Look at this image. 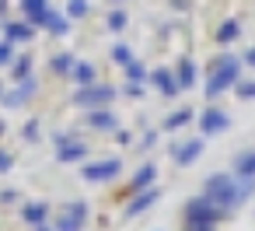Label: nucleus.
<instances>
[{
	"mask_svg": "<svg viewBox=\"0 0 255 231\" xmlns=\"http://www.w3.org/2000/svg\"><path fill=\"white\" fill-rule=\"evenodd\" d=\"M203 200H210L217 210H234L241 203V193H238V179L234 175H210L206 186H203Z\"/></svg>",
	"mask_w": 255,
	"mask_h": 231,
	"instance_id": "f257e3e1",
	"label": "nucleus"
},
{
	"mask_svg": "<svg viewBox=\"0 0 255 231\" xmlns=\"http://www.w3.org/2000/svg\"><path fill=\"white\" fill-rule=\"evenodd\" d=\"M238 70H241V63H238L234 56H220V60L213 63V70H210V84H206V95H210V98H217L220 91L234 88V84H238Z\"/></svg>",
	"mask_w": 255,
	"mask_h": 231,
	"instance_id": "f03ea898",
	"label": "nucleus"
},
{
	"mask_svg": "<svg viewBox=\"0 0 255 231\" xmlns=\"http://www.w3.org/2000/svg\"><path fill=\"white\" fill-rule=\"evenodd\" d=\"M84 221H88V207H84V203H70V207H63L60 217H56V231H81Z\"/></svg>",
	"mask_w": 255,
	"mask_h": 231,
	"instance_id": "7ed1b4c3",
	"label": "nucleus"
},
{
	"mask_svg": "<svg viewBox=\"0 0 255 231\" xmlns=\"http://www.w3.org/2000/svg\"><path fill=\"white\" fill-rule=\"evenodd\" d=\"M220 217H224V210H217V207H213L210 200H203V196L185 203V221H210V224H217Z\"/></svg>",
	"mask_w": 255,
	"mask_h": 231,
	"instance_id": "20e7f679",
	"label": "nucleus"
},
{
	"mask_svg": "<svg viewBox=\"0 0 255 231\" xmlns=\"http://www.w3.org/2000/svg\"><path fill=\"white\" fill-rule=\"evenodd\" d=\"M116 175H119V161H91V165H84L88 182H105V179H116Z\"/></svg>",
	"mask_w": 255,
	"mask_h": 231,
	"instance_id": "39448f33",
	"label": "nucleus"
},
{
	"mask_svg": "<svg viewBox=\"0 0 255 231\" xmlns=\"http://www.w3.org/2000/svg\"><path fill=\"white\" fill-rule=\"evenodd\" d=\"M109 98H116L112 88H95V84H88V88L77 91V102H81V105H105Z\"/></svg>",
	"mask_w": 255,
	"mask_h": 231,
	"instance_id": "423d86ee",
	"label": "nucleus"
},
{
	"mask_svg": "<svg viewBox=\"0 0 255 231\" xmlns=\"http://www.w3.org/2000/svg\"><path fill=\"white\" fill-rule=\"evenodd\" d=\"M199 126H203L206 133H220V130H227V126H231V116H227V112H220V109H206V112H203V119H199Z\"/></svg>",
	"mask_w": 255,
	"mask_h": 231,
	"instance_id": "0eeeda50",
	"label": "nucleus"
},
{
	"mask_svg": "<svg viewBox=\"0 0 255 231\" xmlns=\"http://www.w3.org/2000/svg\"><path fill=\"white\" fill-rule=\"evenodd\" d=\"M56 147H60V158L63 161H81L88 151H84V144H77V140H70V137H56Z\"/></svg>",
	"mask_w": 255,
	"mask_h": 231,
	"instance_id": "6e6552de",
	"label": "nucleus"
},
{
	"mask_svg": "<svg viewBox=\"0 0 255 231\" xmlns=\"http://www.w3.org/2000/svg\"><path fill=\"white\" fill-rule=\"evenodd\" d=\"M234 175L238 179H255V151H241L234 158Z\"/></svg>",
	"mask_w": 255,
	"mask_h": 231,
	"instance_id": "1a4fd4ad",
	"label": "nucleus"
},
{
	"mask_svg": "<svg viewBox=\"0 0 255 231\" xmlns=\"http://www.w3.org/2000/svg\"><path fill=\"white\" fill-rule=\"evenodd\" d=\"M25 14H28L32 25H42V28H46V18H49L46 0H25Z\"/></svg>",
	"mask_w": 255,
	"mask_h": 231,
	"instance_id": "9d476101",
	"label": "nucleus"
},
{
	"mask_svg": "<svg viewBox=\"0 0 255 231\" xmlns=\"http://www.w3.org/2000/svg\"><path fill=\"white\" fill-rule=\"evenodd\" d=\"M199 154H203V140H189V144H182V147L175 151V161H178V165H192Z\"/></svg>",
	"mask_w": 255,
	"mask_h": 231,
	"instance_id": "9b49d317",
	"label": "nucleus"
},
{
	"mask_svg": "<svg viewBox=\"0 0 255 231\" xmlns=\"http://www.w3.org/2000/svg\"><path fill=\"white\" fill-rule=\"evenodd\" d=\"M28 95H35V81H32V77H25V81H21V88H14V91L7 95V105H21Z\"/></svg>",
	"mask_w": 255,
	"mask_h": 231,
	"instance_id": "f8f14e48",
	"label": "nucleus"
},
{
	"mask_svg": "<svg viewBox=\"0 0 255 231\" xmlns=\"http://www.w3.org/2000/svg\"><path fill=\"white\" fill-rule=\"evenodd\" d=\"M70 77H74L77 84H84V88H88V84H95V67H91V63H74Z\"/></svg>",
	"mask_w": 255,
	"mask_h": 231,
	"instance_id": "ddd939ff",
	"label": "nucleus"
},
{
	"mask_svg": "<svg viewBox=\"0 0 255 231\" xmlns=\"http://www.w3.org/2000/svg\"><path fill=\"white\" fill-rule=\"evenodd\" d=\"M154 84H157L164 95H175V91H178V81H175L168 70H154Z\"/></svg>",
	"mask_w": 255,
	"mask_h": 231,
	"instance_id": "4468645a",
	"label": "nucleus"
},
{
	"mask_svg": "<svg viewBox=\"0 0 255 231\" xmlns=\"http://www.w3.org/2000/svg\"><path fill=\"white\" fill-rule=\"evenodd\" d=\"M88 123H91L95 130H116V116H112V112H91Z\"/></svg>",
	"mask_w": 255,
	"mask_h": 231,
	"instance_id": "2eb2a0df",
	"label": "nucleus"
},
{
	"mask_svg": "<svg viewBox=\"0 0 255 231\" xmlns=\"http://www.w3.org/2000/svg\"><path fill=\"white\" fill-rule=\"evenodd\" d=\"M7 39L11 42H25V39H32V28L28 25H7Z\"/></svg>",
	"mask_w": 255,
	"mask_h": 231,
	"instance_id": "dca6fc26",
	"label": "nucleus"
},
{
	"mask_svg": "<svg viewBox=\"0 0 255 231\" xmlns=\"http://www.w3.org/2000/svg\"><path fill=\"white\" fill-rule=\"evenodd\" d=\"M192 81H196V67H192V63L185 60V63L178 67V88H189Z\"/></svg>",
	"mask_w": 255,
	"mask_h": 231,
	"instance_id": "f3484780",
	"label": "nucleus"
},
{
	"mask_svg": "<svg viewBox=\"0 0 255 231\" xmlns=\"http://www.w3.org/2000/svg\"><path fill=\"white\" fill-rule=\"evenodd\" d=\"M154 175H157V172H154V165H143V168L136 172L133 186H136V189H143V186H150V182H154Z\"/></svg>",
	"mask_w": 255,
	"mask_h": 231,
	"instance_id": "a211bd4d",
	"label": "nucleus"
},
{
	"mask_svg": "<svg viewBox=\"0 0 255 231\" xmlns=\"http://www.w3.org/2000/svg\"><path fill=\"white\" fill-rule=\"evenodd\" d=\"M42 217H46V203H28V207H25V221L39 224Z\"/></svg>",
	"mask_w": 255,
	"mask_h": 231,
	"instance_id": "6ab92c4d",
	"label": "nucleus"
},
{
	"mask_svg": "<svg viewBox=\"0 0 255 231\" xmlns=\"http://www.w3.org/2000/svg\"><path fill=\"white\" fill-rule=\"evenodd\" d=\"M46 28H49V32H56V35H63V32H67V18H56V11H49Z\"/></svg>",
	"mask_w": 255,
	"mask_h": 231,
	"instance_id": "aec40b11",
	"label": "nucleus"
},
{
	"mask_svg": "<svg viewBox=\"0 0 255 231\" xmlns=\"http://www.w3.org/2000/svg\"><path fill=\"white\" fill-rule=\"evenodd\" d=\"M53 70L56 74H70L74 70V56H67V53L63 56H53Z\"/></svg>",
	"mask_w": 255,
	"mask_h": 231,
	"instance_id": "412c9836",
	"label": "nucleus"
},
{
	"mask_svg": "<svg viewBox=\"0 0 255 231\" xmlns=\"http://www.w3.org/2000/svg\"><path fill=\"white\" fill-rule=\"evenodd\" d=\"M189 116H192V112H189V109H178V112H175V116H168V123H164V126H168V130H178V126H182V123H189Z\"/></svg>",
	"mask_w": 255,
	"mask_h": 231,
	"instance_id": "4be33fe9",
	"label": "nucleus"
},
{
	"mask_svg": "<svg viewBox=\"0 0 255 231\" xmlns=\"http://www.w3.org/2000/svg\"><path fill=\"white\" fill-rule=\"evenodd\" d=\"M67 14H70V18H84V14H88V0H70V4H67Z\"/></svg>",
	"mask_w": 255,
	"mask_h": 231,
	"instance_id": "5701e85b",
	"label": "nucleus"
},
{
	"mask_svg": "<svg viewBox=\"0 0 255 231\" xmlns=\"http://www.w3.org/2000/svg\"><path fill=\"white\" fill-rule=\"evenodd\" d=\"M234 35H238V21H227V25L220 28V42H231Z\"/></svg>",
	"mask_w": 255,
	"mask_h": 231,
	"instance_id": "b1692460",
	"label": "nucleus"
},
{
	"mask_svg": "<svg viewBox=\"0 0 255 231\" xmlns=\"http://www.w3.org/2000/svg\"><path fill=\"white\" fill-rule=\"evenodd\" d=\"M238 95L241 98H255V81H241L238 84Z\"/></svg>",
	"mask_w": 255,
	"mask_h": 231,
	"instance_id": "393cba45",
	"label": "nucleus"
},
{
	"mask_svg": "<svg viewBox=\"0 0 255 231\" xmlns=\"http://www.w3.org/2000/svg\"><path fill=\"white\" fill-rule=\"evenodd\" d=\"M185 231H213L210 221H185Z\"/></svg>",
	"mask_w": 255,
	"mask_h": 231,
	"instance_id": "a878e982",
	"label": "nucleus"
},
{
	"mask_svg": "<svg viewBox=\"0 0 255 231\" xmlns=\"http://www.w3.org/2000/svg\"><path fill=\"white\" fill-rule=\"evenodd\" d=\"M109 28H116V32H119V28H126V14H123V11H116V14L109 18Z\"/></svg>",
	"mask_w": 255,
	"mask_h": 231,
	"instance_id": "bb28decb",
	"label": "nucleus"
},
{
	"mask_svg": "<svg viewBox=\"0 0 255 231\" xmlns=\"http://www.w3.org/2000/svg\"><path fill=\"white\" fill-rule=\"evenodd\" d=\"M154 200H157V193H147V196H143V200H136V203H133V207H129V210H133V214H136V210H143V207H150V203H154Z\"/></svg>",
	"mask_w": 255,
	"mask_h": 231,
	"instance_id": "cd10ccee",
	"label": "nucleus"
},
{
	"mask_svg": "<svg viewBox=\"0 0 255 231\" xmlns=\"http://www.w3.org/2000/svg\"><path fill=\"white\" fill-rule=\"evenodd\" d=\"M112 60H119V63H129V49H126V46H116V49H112Z\"/></svg>",
	"mask_w": 255,
	"mask_h": 231,
	"instance_id": "c85d7f7f",
	"label": "nucleus"
},
{
	"mask_svg": "<svg viewBox=\"0 0 255 231\" xmlns=\"http://www.w3.org/2000/svg\"><path fill=\"white\" fill-rule=\"evenodd\" d=\"M126 74H129V81H140L143 77V67L140 63H126Z\"/></svg>",
	"mask_w": 255,
	"mask_h": 231,
	"instance_id": "c756f323",
	"label": "nucleus"
},
{
	"mask_svg": "<svg viewBox=\"0 0 255 231\" xmlns=\"http://www.w3.org/2000/svg\"><path fill=\"white\" fill-rule=\"evenodd\" d=\"M28 67H32L28 60H18V63H14V74H18V77L25 81V77H28Z\"/></svg>",
	"mask_w": 255,
	"mask_h": 231,
	"instance_id": "7c9ffc66",
	"label": "nucleus"
},
{
	"mask_svg": "<svg viewBox=\"0 0 255 231\" xmlns=\"http://www.w3.org/2000/svg\"><path fill=\"white\" fill-rule=\"evenodd\" d=\"M11 60V46L7 42H0V63H7Z\"/></svg>",
	"mask_w": 255,
	"mask_h": 231,
	"instance_id": "2f4dec72",
	"label": "nucleus"
},
{
	"mask_svg": "<svg viewBox=\"0 0 255 231\" xmlns=\"http://www.w3.org/2000/svg\"><path fill=\"white\" fill-rule=\"evenodd\" d=\"M25 137H28V140H35V137H39V126H35V123H28V130H25Z\"/></svg>",
	"mask_w": 255,
	"mask_h": 231,
	"instance_id": "473e14b6",
	"label": "nucleus"
},
{
	"mask_svg": "<svg viewBox=\"0 0 255 231\" xmlns=\"http://www.w3.org/2000/svg\"><path fill=\"white\" fill-rule=\"evenodd\" d=\"M0 168H4V172L11 168V154H4V151H0Z\"/></svg>",
	"mask_w": 255,
	"mask_h": 231,
	"instance_id": "72a5a7b5",
	"label": "nucleus"
},
{
	"mask_svg": "<svg viewBox=\"0 0 255 231\" xmlns=\"http://www.w3.org/2000/svg\"><path fill=\"white\" fill-rule=\"evenodd\" d=\"M248 63H255V49H252V53H248Z\"/></svg>",
	"mask_w": 255,
	"mask_h": 231,
	"instance_id": "f704fd0d",
	"label": "nucleus"
},
{
	"mask_svg": "<svg viewBox=\"0 0 255 231\" xmlns=\"http://www.w3.org/2000/svg\"><path fill=\"white\" fill-rule=\"evenodd\" d=\"M0 133H4V123H0Z\"/></svg>",
	"mask_w": 255,
	"mask_h": 231,
	"instance_id": "c9c22d12",
	"label": "nucleus"
},
{
	"mask_svg": "<svg viewBox=\"0 0 255 231\" xmlns=\"http://www.w3.org/2000/svg\"><path fill=\"white\" fill-rule=\"evenodd\" d=\"M39 231H46V228H39Z\"/></svg>",
	"mask_w": 255,
	"mask_h": 231,
	"instance_id": "e433bc0d",
	"label": "nucleus"
}]
</instances>
